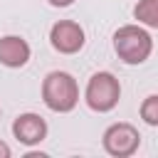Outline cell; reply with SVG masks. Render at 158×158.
I'll return each mask as SVG.
<instances>
[{"instance_id": "obj_1", "label": "cell", "mask_w": 158, "mask_h": 158, "mask_svg": "<svg viewBox=\"0 0 158 158\" xmlns=\"http://www.w3.org/2000/svg\"><path fill=\"white\" fill-rule=\"evenodd\" d=\"M42 101L57 114H67L79 101L77 79L67 72H49L42 81Z\"/></svg>"}, {"instance_id": "obj_2", "label": "cell", "mask_w": 158, "mask_h": 158, "mask_svg": "<svg viewBox=\"0 0 158 158\" xmlns=\"http://www.w3.org/2000/svg\"><path fill=\"white\" fill-rule=\"evenodd\" d=\"M114 49L126 64H141L153 52L151 35L138 25H123L114 32Z\"/></svg>"}, {"instance_id": "obj_3", "label": "cell", "mask_w": 158, "mask_h": 158, "mask_svg": "<svg viewBox=\"0 0 158 158\" xmlns=\"http://www.w3.org/2000/svg\"><path fill=\"white\" fill-rule=\"evenodd\" d=\"M84 99H86L89 109H94L99 114H106V111H111L118 104L121 84H118V79L111 72H96V74H91V79L86 84Z\"/></svg>"}, {"instance_id": "obj_4", "label": "cell", "mask_w": 158, "mask_h": 158, "mask_svg": "<svg viewBox=\"0 0 158 158\" xmlns=\"http://www.w3.org/2000/svg\"><path fill=\"white\" fill-rule=\"evenodd\" d=\"M138 143H141V136L131 123H111L104 131V148L109 156H116V158L133 156L138 151Z\"/></svg>"}, {"instance_id": "obj_5", "label": "cell", "mask_w": 158, "mask_h": 158, "mask_svg": "<svg viewBox=\"0 0 158 158\" xmlns=\"http://www.w3.org/2000/svg\"><path fill=\"white\" fill-rule=\"evenodd\" d=\"M49 42L62 54H74L84 47V30L74 20H59L49 30Z\"/></svg>"}, {"instance_id": "obj_6", "label": "cell", "mask_w": 158, "mask_h": 158, "mask_svg": "<svg viewBox=\"0 0 158 158\" xmlns=\"http://www.w3.org/2000/svg\"><path fill=\"white\" fill-rule=\"evenodd\" d=\"M12 133L20 143L25 146H35V143H42L44 136H47V121L40 116V114H20L15 121H12Z\"/></svg>"}, {"instance_id": "obj_7", "label": "cell", "mask_w": 158, "mask_h": 158, "mask_svg": "<svg viewBox=\"0 0 158 158\" xmlns=\"http://www.w3.org/2000/svg\"><path fill=\"white\" fill-rule=\"evenodd\" d=\"M30 59V44L27 40L17 37V35H5L0 37V62L10 69L25 67Z\"/></svg>"}, {"instance_id": "obj_8", "label": "cell", "mask_w": 158, "mask_h": 158, "mask_svg": "<svg viewBox=\"0 0 158 158\" xmlns=\"http://www.w3.org/2000/svg\"><path fill=\"white\" fill-rule=\"evenodd\" d=\"M133 17L141 25L158 30V0H138V5L133 7Z\"/></svg>"}, {"instance_id": "obj_9", "label": "cell", "mask_w": 158, "mask_h": 158, "mask_svg": "<svg viewBox=\"0 0 158 158\" xmlns=\"http://www.w3.org/2000/svg\"><path fill=\"white\" fill-rule=\"evenodd\" d=\"M141 118L148 126H158V94H151L141 104Z\"/></svg>"}, {"instance_id": "obj_10", "label": "cell", "mask_w": 158, "mask_h": 158, "mask_svg": "<svg viewBox=\"0 0 158 158\" xmlns=\"http://www.w3.org/2000/svg\"><path fill=\"white\" fill-rule=\"evenodd\" d=\"M0 158H10V146L5 141H0Z\"/></svg>"}, {"instance_id": "obj_11", "label": "cell", "mask_w": 158, "mask_h": 158, "mask_svg": "<svg viewBox=\"0 0 158 158\" xmlns=\"http://www.w3.org/2000/svg\"><path fill=\"white\" fill-rule=\"evenodd\" d=\"M74 0H49V5H54V7H67V5H72Z\"/></svg>"}]
</instances>
